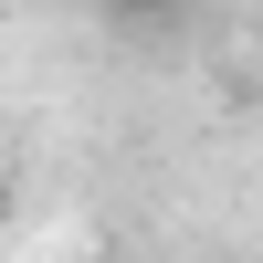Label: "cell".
Returning a JSON list of instances; mask_svg holds the SVG:
<instances>
[{
    "label": "cell",
    "mask_w": 263,
    "mask_h": 263,
    "mask_svg": "<svg viewBox=\"0 0 263 263\" xmlns=\"http://www.w3.org/2000/svg\"><path fill=\"white\" fill-rule=\"evenodd\" d=\"M95 11L116 21V32H137V42H147V32H168V21L190 11V0H95Z\"/></svg>",
    "instance_id": "cell-1"
}]
</instances>
